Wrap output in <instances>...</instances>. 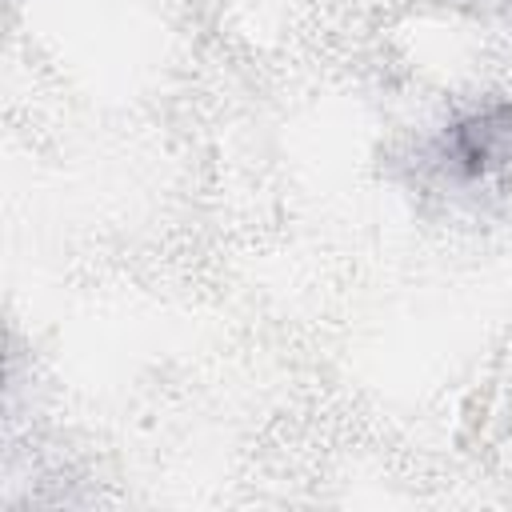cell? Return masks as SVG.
<instances>
[{
	"instance_id": "cell-1",
	"label": "cell",
	"mask_w": 512,
	"mask_h": 512,
	"mask_svg": "<svg viewBox=\"0 0 512 512\" xmlns=\"http://www.w3.org/2000/svg\"><path fill=\"white\" fill-rule=\"evenodd\" d=\"M508 144H512V108H500L492 116H480V120H472V124H464L456 132V156L472 172L488 168Z\"/></svg>"
}]
</instances>
